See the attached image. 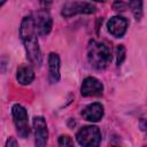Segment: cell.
<instances>
[{"label": "cell", "instance_id": "cell-1", "mask_svg": "<svg viewBox=\"0 0 147 147\" xmlns=\"http://www.w3.org/2000/svg\"><path fill=\"white\" fill-rule=\"evenodd\" d=\"M37 34L38 33L36 31L33 16L32 15L25 16L21 22L20 36L26 52V57L33 65L39 67L42 62V56H41Z\"/></svg>", "mask_w": 147, "mask_h": 147}, {"label": "cell", "instance_id": "cell-2", "mask_svg": "<svg viewBox=\"0 0 147 147\" xmlns=\"http://www.w3.org/2000/svg\"><path fill=\"white\" fill-rule=\"evenodd\" d=\"M87 60L90 64L98 70L107 68L111 62V53L109 47L103 42L94 40L91 41L87 49Z\"/></svg>", "mask_w": 147, "mask_h": 147}, {"label": "cell", "instance_id": "cell-3", "mask_svg": "<svg viewBox=\"0 0 147 147\" xmlns=\"http://www.w3.org/2000/svg\"><path fill=\"white\" fill-rule=\"evenodd\" d=\"M76 140L84 147L98 146L101 142V132L95 125H86L76 133Z\"/></svg>", "mask_w": 147, "mask_h": 147}, {"label": "cell", "instance_id": "cell-4", "mask_svg": "<svg viewBox=\"0 0 147 147\" xmlns=\"http://www.w3.org/2000/svg\"><path fill=\"white\" fill-rule=\"evenodd\" d=\"M11 115L16 131L21 138H26L30 134V126L28 119V113L21 105H14L11 107Z\"/></svg>", "mask_w": 147, "mask_h": 147}, {"label": "cell", "instance_id": "cell-5", "mask_svg": "<svg viewBox=\"0 0 147 147\" xmlns=\"http://www.w3.org/2000/svg\"><path fill=\"white\" fill-rule=\"evenodd\" d=\"M96 11L95 6L86 1H69L64 3L61 10V15L64 17H71L78 14H93Z\"/></svg>", "mask_w": 147, "mask_h": 147}, {"label": "cell", "instance_id": "cell-6", "mask_svg": "<svg viewBox=\"0 0 147 147\" xmlns=\"http://www.w3.org/2000/svg\"><path fill=\"white\" fill-rule=\"evenodd\" d=\"M32 16H33V22H34L37 33L39 36L48 34L53 26V21H52L51 15L48 14V11H46V9L38 10Z\"/></svg>", "mask_w": 147, "mask_h": 147}, {"label": "cell", "instance_id": "cell-7", "mask_svg": "<svg viewBox=\"0 0 147 147\" xmlns=\"http://www.w3.org/2000/svg\"><path fill=\"white\" fill-rule=\"evenodd\" d=\"M33 132H34V144L38 147H42L48 140V130L46 121L42 116H36L33 118Z\"/></svg>", "mask_w": 147, "mask_h": 147}, {"label": "cell", "instance_id": "cell-8", "mask_svg": "<svg viewBox=\"0 0 147 147\" xmlns=\"http://www.w3.org/2000/svg\"><path fill=\"white\" fill-rule=\"evenodd\" d=\"M103 92L102 83L95 77H86L83 80L80 93L83 96H100Z\"/></svg>", "mask_w": 147, "mask_h": 147}, {"label": "cell", "instance_id": "cell-9", "mask_svg": "<svg viewBox=\"0 0 147 147\" xmlns=\"http://www.w3.org/2000/svg\"><path fill=\"white\" fill-rule=\"evenodd\" d=\"M107 29L111 36L116 38H122L126 32L127 21L122 16H113L107 23Z\"/></svg>", "mask_w": 147, "mask_h": 147}, {"label": "cell", "instance_id": "cell-10", "mask_svg": "<svg viewBox=\"0 0 147 147\" xmlns=\"http://www.w3.org/2000/svg\"><path fill=\"white\" fill-rule=\"evenodd\" d=\"M82 116L88 122H99L103 117V106L99 102L90 103L82 110Z\"/></svg>", "mask_w": 147, "mask_h": 147}, {"label": "cell", "instance_id": "cell-11", "mask_svg": "<svg viewBox=\"0 0 147 147\" xmlns=\"http://www.w3.org/2000/svg\"><path fill=\"white\" fill-rule=\"evenodd\" d=\"M48 79L52 84L60 80V57L55 53L48 55Z\"/></svg>", "mask_w": 147, "mask_h": 147}, {"label": "cell", "instance_id": "cell-12", "mask_svg": "<svg viewBox=\"0 0 147 147\" xmlns=\"http://www.w3.org/2000/svg\"><path fill=\"white\" fill-rule=\"evenodd\" d=\"M16 79L21 85H29L34 79V71L29 65H22L18 68Z\"/></svg>", "mask_w": 147, "mask_h": 147}, {"label": "cell", "instance_id": "cell-13", "mask_svg": "<svg viewBox=\"0 0 147 147\" xmlns=\"http://www.w3.org/2000/svg\"><path fill=\"white\" fill-rule=\"evenodd\" d=\"M142 5H144L142 0H130L129 1L130 9L137 21H139L142 17Z\"/></svg>", "mask_w": 147, "mask_h": 147}, {"label": "cell", "instance_id": "cell-14", "mask_svg": "<svg viewBox=\"0 0 147 147\" xmlns=\"http://www.w3.org/2000/svg\"><path fill=\"white\" fill-rule=\"evenodd\" d=\"M115 54H116V63L119 65L123 63L124 59H125V54H126V51H125V47L123 45H118L115 49Z\"/></svg>", "mask_w": 147, "mask_h": 147}, {"label": "cell", "instance_id": "cell-15", "mask_svg": "<svg viewBox=\"0 0 147 147\" xmlns=\"http://www.w3.org/2000/svg\"><path fill=\"white\" fill-rule=\"evenodd\" d=\"M59 145L60 146H72L74 142L69 136H60L59 137Z\"/></svg>", "mask_w": 147, "mask_h": 147}, {"label": "cell", "instance_id": "cell-16", "mask_svg": "<svg viewBox=\"0 0 147 147\" xmlns=\"http://www.w3.org/2000/svg\"><path fill=\"white\" fill-rule=\"evenodd\" d=\"M113 7H114L115 10H118V11H124V10L126 9V5H125L124 2H122L121 0L115 1V3H114Z\"/></svg>", "mask_w": 147, "mask_h": 147}, {"label": "cell", "instance_id": "cell-17", "mask_svg": "<svg viewBox=\"0 0 147 147\" xmlns=\"http://www.w3.org/2000/svg\"><path fill=\"white\" fill-rule=\"evenodd\" d=\"M52 3V0H40V6L42 7V9H47Z\"/></svg>", "mask_w": 147, "mask_h": 147}, {"label": "cell", "instance_id": "cell-18", "mask_svg": "<svg viewBox=\"0 0 147 147\" xmlns=\"http://www.w3.org/2000/svg\"><path fill=\"white\" fill-rule=\"evenodd\" d=\"M11 146H17V142L13 138H9L6 142V147H11Z\"/></svg>", "mask_w": 147, "mask_h": 147}, {"label": "cell", "instance_id": "cell-19", "mask_svg": "<svg viewBox=\"0 0 147 147\" xmlns=\"http://www.w3.org/2000/svg\"><path fill=\"white\" fill-rule=\"evenodd\" d=\"M94 1H98V2H103V1H106V0H94Z\"/></svg>", "mask_w": 147, "mask_h": 147}, {"label": "cell", "instance_id": "cell-20", "mask_svg": "<svg viewBox=\"0 0 147 147\" xmlns=\"http://www.w3.org/2000/svg\"><path fill=\"white\" fill-rule=\"evenodd\" d=\"M5 2H6V0H1V6H2V5L5 3Z\"/></svg>", "mask_w": 147, "mask_h": 147}]
</instances>
